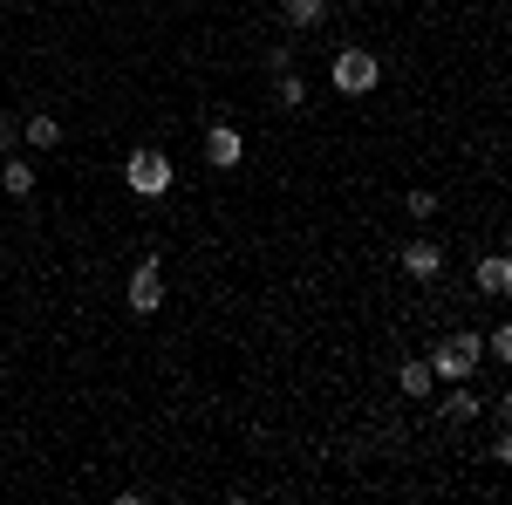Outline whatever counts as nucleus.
<instances>
[{
    "label": "nucleus",
    "instance_id": "9",
    "mask_svg": "<svg viewBox=\"0 0 512 505\" xmlns=\"http://www.w3.org/2000/svg\"><path fill=\"white\" fill-rule=\"evenodd\" d=\"M21 144H28V151H55V144H62V117H48V110L21 117Z\"/></svg>",
    "mask_w": 512,
    "mask_h": 505
},
{
    "label": "nucleus",
    "instance_id": "14",
    "mask_svg": "<svg viewBox=\"0 0 512 505\" xmlns=\"http://www.w3.org/2000/svg\"><path fill=\"white\" fill-rule=\"evenodd\" d=\"M403 212H410L417 226H424V219H437V192H410V198H403Z\"/></svg>",
    "mask_w": 512,
    "mask_h": 505
},
{
    "label": "nucleus",
    "instance_id": "13",
    "mask_svg": "<svg viewBox=\"0 0 512 505\" xmlns=\"http://www.w3.org/2000/svg\"><path fill=\"white\" fill-rule=\"evenodd\" d=\"M274 103H280V110H308V76L274 69Z\"/></svg>",
    "mask_w": 512,
    "mask_h": 505
},
{
    "label": "nucleus",
    "instance_id": "11",
    "mask_svg": "<svg viewBox=\"0 0 512 505\" xmlns=\"http://www.w3.org/2000/svg\"><path fill=\"white\" fill-rule=\"evenodd\" d=\"M478 410H485V403L472 396V383H444V424H472Z\"/></svg>",
    "mask_w": 512,
    "mask_h": 505
},
{
    "label": "nucleus",
    "instance_id": "16",
    "mask_svg": "<svg viewBox=\"0 0 512 505\" xmlns=\"http://www.w3.org/2000/svg\"><path fill=\"white\" fill-rule=\"evenodd\" d=\"M14 151H21V123L0 117V157H14Z\"/></svg>",
    "mask_w": 512,
    "mask_h": 505
},
{
    "label": "nucleus",
    "instance_id": "12",
    "mask_svg": "<svg viewBox=\"0 0 512 505\" xmlns=\"http://www.w3.org/2000/svg\"><path fill=\"white\" fill-rule=\"evenodd\" d=\"M506 287H512V260H506V253H485V260H478V294L499 301Z\"/></svg>",
    "mask_w": 512,
    "mask_h": 505
},
{
    "label": "nucleus",
    "instance_id": "5",
    "mask_svg": "<svg viewBox=\"0 0 512 505\" xmlns=\"http://www.w3.org/2000/svg\"><path fill=\"white\" fill-rule=\"evenodd\" d=\"M198 151H205L212 171H239V164H246V130H239V123H205Z\"/></svg>",
    "mask_w": 512,
    "mask_h": 505
},
{
    "label": "nucleus",
    "instance_id": "7",
    "mask_svg": "<svg viewBox=\"0 0 512 505\" xmlns=\"http://www.w3.org/2000/svg\"><path fill=\"white\" fill-rule=\"evenodd\" d=\"M280 21H287V35H315L328 28V0H280Z\"/></svg>",
    "mask_w": 512,
    "mask_h": 505
},
{
    "label": "nucleus",
    "instance_id": "18",
    "mask_svg": "<svg viewBox=\"0 0 512 505\" xmlns=\"http://www.w3.org/2000/svg\"><path fill=\"white\" fill-rule=\"evenodd\" d=\"M0 7H14V0H0Z\"/></svg>",
    "mask_w": 512,
    "mask_h": 505
},
{
    "label": "nucleus",
    "instance_id": "8",
    "mask_svg": "<svg viewBox=\"0 0 512 505\" xmlns=\"http://www.w3.org/2000/svg\"><path fill=\"white\" fill-rule=\"evenodd\" d=\"M0 192H7V198H21V205L35 198V164H28L21 151H14V157H0Z\"/></svg>",
    "mask_w": 512,
    "mask_h": 505
},
{
    "label": "nucleus",
    "instance_id": "6",
    "mask_svg": "<svg viewBox=\"0 0 512 505\" xmlns=\"http://www.w3.org/2000/svg\"><path fill=\"white\" fill-rule=\"evenodd\" d=\"M396 260H403V273H410V280H424V287H431V280H444V246H437V239H410Z\"/></svg>",
    "mask_w": 512,
    "mask_h": 505
},
{
    "label": "nucleus",
    "instance_id": "2",
    "mask_svg": "<svg viewBox=\"0 0 512 505\" xmlns=\"http://www.w3.org/2000/svg\"><path fill=\"white\" fill-rule=\"evenodd\" d=\"M424 362H431V376H437V383H472V376H478V362H485V335L458 328V335H444V342H437V349L424 355Z\"/></svg>",
    "mask_w": 512,
    "mask_h": 505
},
{
    "label": "nucleus",
    "instance_id": "15",
    "mask_svg": "<svg viewBox=\"0 0 512 505\" xmlns=\"http://www.w3.org/2000/svg\"><path fill=\"white\" fill-rule=\"evenodd\" d=\"M485 355H492V362H512V328H506V321L485 335Z\"/></svg>",
    "mask_w": 512,
    "mask_h": 505
},
{
    "label": "nucleus",
    "instance_id": "10",
    "mask_svg": "<svg viewBox=\"0 0 512 505\" xmlns=\"http://www.w3.org/2000/svg\"><path fill=\"white\" fill-rule=\"evenodd\" d=\"M396 389H403V396H410V403H424V396H431V389H437L431 362H424V355H410V362H403V369H396Z\"/></svg>",
    "mask_w": 512,
    "mask_h": 505
},
{
    "label": "nucleus",
    "instance_id": "17",
    "mask_svg": "<svg viewBox=\"0 0 512 505\" xmlns=\"http://www.w3.org/2000/svg\"><path fill=\"white\" fill-rule=\"evenodd\" d=\"M267 69H294V41H274L267 48Z\"/></svg>",
    "mask_w": 512,
    "mask_h": 505
},
{
    "label": "nucleus",
    "instance_id": "3",
    "mask_svg": "<svg viewBox=\"0 0 512 505\" xmlns=\"http://www.w3.org/2000/svg\"><path fill=\"white\" fill-rule=\"evenodd\" d=\"M328 82H335V96H369V89L383 82V62H376L369 48H335V62H328Z\"/></svg>",
    "mask_w": 512,
    "mask_h": 505
},
{
    "label": "nucleus",
    "instance_id": "4",
    "mask_svg": "<svg viewBox=\"0 0 512 505\" xmlns=\"http://www.w3.org/2000/svg\"><path fill=\"white\" fill-rule=\"evenodd\" d=\"M123 301H130V314H158V308H164V260H158V253H144V260L130 267Z\"/></svg>",
    "mask_w": 512,
    "mask_h": 505
},
{
    "label": "nucleus",
    "instance_id": "1",
    "mask_svg": "<svg viewBox=\"0 0 512 505\" xmlns=\"http://www.w3.org/2000/svg\"><path fill=\"white\" fill-rule=\"evenodd\" d=\"M123 185L144 198V205H158V198L178 185V164H171V151H158V144H137V151L123 157Z\"/></svg>",
    "mask_w": 512,
    "mask_h": 505
}]
</instances>
